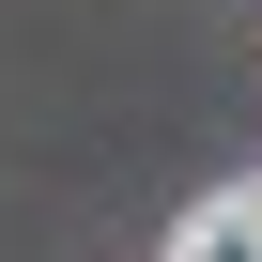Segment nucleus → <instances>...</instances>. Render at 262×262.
<instances>
[{"instance_id": "1", "label": "nucleus", "mask_w": 262, "mask_h": 262, "mask_svg": "<svg viewBox=\"0 0 262 262\" xmlns=\"http://www.w3.org/2000/svg\"><path fill=\"white\" fill-rule=\"evenodd\" d=\"M170 262H262V185H231V201H201V216L170 231Z\"/></svg>"}]
</instances>
